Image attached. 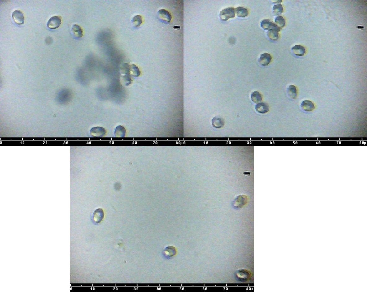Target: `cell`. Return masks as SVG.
Returning <instances> with one entry per match:
<instances>
[{"label": "cell", "instance_id": "1", "mask_svg": "<svg viewBox=\"0 0 367 292\" xmlns=\"http://www.w3.org/2000/svg\"><path fill=\"white\" fill-rule=\"evenodd\" d=\"M235 16L234 9L232 7L223 9L220 14V19L222 21H227L230 18H234Z\"/></svg>", "mask_w": 367, "mask_h": 292}, {"label": "cell", "instance_id": "2", "mask_svg": "<svg viewBox=\"0 0 367 292\" xmlns=\"http://www.w3.org/2000/svg\"><path fill=\"white\" fill-rule=\"evenodd\" d=\"M158 17L160 20L165 24H168L172 21V16L168 11L162 9L158 12Z\"/></svg>", "mask_w": 367, "mask_h": 292}, {"label": "cell", "instance_id": "3", "mask_svg": "<svg viewBox=\"0 0 367 292\" xmlns=\"http://www.w3.org/2000/svg\"><path fill=\"white\" fill-rule=\"evenodd\" d=\"M61 24V17L55 16L52 17L48 22L47 26L49 28L54 29L59 28Z\"/></svg>", "mask_w": 367, "mask_h": 292}, {"label": "cell", "instance_id": "4", "mask_svg": "<svg viewBox=\"0 0 367 292\" xmlns=\"http://www.w3.org/2000/svg\"><path fill=\"white\" fill-rule=\"evenodd\" d=\"M90 134L93 137H103L106 134L105 129L99 127H93L90 130Z\"/></svg>", "mask_w": 367, "mask_h": 292}, {"label": "cell", "instance_id": "5", "mask_svg": "<svg viewBox=\"0 0 367 292\" xmlns=\"http://www.w3.org/2000/svg\"><path fill=\"white\" fill-rule=\"evenodd\" d=\"M12 17L14 21L18 25L23 24L24 23V19L23 14L21 11L15 10L12 13Z\"/></svg>", "mask_w": 367, "mask_h": 292}, {"label": "cell", "instance_id": "6", "mask_svg": "<svg viewBox=\"0 0 367 292\" xmlns=\"http://www.w3.org/2000/svg\"><path fill=\"white\" fill-rule=\"evenodd\" d=\"M261 26L262 28L264 29V30H269L272 29L281 30V29L277 27L274 23L268 19H265L263 20L261 22Z\"/></svg>", "mask_w": 367, "mask_h": 292}, {"label": "cell", "instance_id": "7", "mask_svg": "<svg viewBox=\"0 0 367 292\" xmlns=\"http://www.w3.org/2000/svg\"><path fill=\"white\" fill-rule=\"evenodd\" d=\"M272 60V56L270 54L264 53L260 57L259 62L262 66H266L269 64Z\"/></svg>", "mask_w": 367, "mask_h": 292}, {"label": "cell", "instance_id": "8", "mask_svg": "<svg viewBox=\"0 0 367 292\" xmlns=\"http://www.w3.org/2000/svg\"><path fill=\"white\" fill-rule=\"evenodd\" d=\"M104 212L102 209H98L93 213V220L96 223H99L104 218Z\"/></svg>", "mask_w": 367, "mask_h": 292}, {"label": "cell", "instance_id": "9", "mask_svg": "<svg viewBox=\"0 0 367 292\" xmlns=\"http://www.w3.org/2000/svg\"><path fill=\"white\" fill-rule=\"evenodd\" d=\"M255 110L259 113L265 114L269 110V107L265 102H259L256 105Z\"/></svg>", "mask_w": 367, "mask_h": 292}, {"label": "cell", "instance_id": "10", "mask_svg": "<svg viewBox=\"0 0 367 292\" xmlns=\"http://www.w3.org/2000/svg\"><path fill=\"white\" fill-rule=\"evenodd\" d=\"M301 106L304 110L306 111H311L315 109V106L313 102L308 100L303 101Z\"/></svg>", "mask_w": 367, "mask_h": 292}, {"label": "cell", "instance_id": "11", "mask_svg": "<svg viewBox=\"0 0 367 292\" xmlns=\"http://www.w3.org/2000/svg\"><path fill=\"white\" fill-rule=\"evenodd\" d=\"M234 11L237 16L238 17L245 18L248 16L249 14V12L247 9L243 7H238L234 9Z\"/></svg>", "mask_w": 367, "mask_h": 292}, {"label": "cell", "instance_id": "12", "mask_svg": "<svg viewBox=\"0 0 367 292\" xmlns=\"http://www.w3.org/2000/svg\"><path fill=\"white\" fill-rule=\"evenodd\" d=\"M176 254L175 248L173 246H168L164 250L163 255L164 256L167 258L172 257L174 256Z\"/></svg>", "mask_w": 367, "mask_h": 292}, {"label": "cell", "instance_id": "13", "mask_svg": "<svg viewBox=\"0 0 367 292\" xmlns=\"http://www.w3.org/2000/svg\"><path fill=\"white\" fill-rule=\"evenodd\" d=\"M126 134V130L124 127L121 125H119L116 128L115 130V135L116 137L124 138Z\"/></svg>", "mask_w": 367, "mask_h": 292}, {"label": "cell", "instance_id": "14", "mask_svg": "<svg viewBox=\"0 0 367 292\" xmlns=\"http://www.w3.org/2000/svg\"><path fill=\"white\" fill-rule=\"evenodd\" d=\"M292 50L294 54L297 56H302L304 55L305 53V48L300 45H295L292 48Z\"/></svg>", "mask_w": 367, "mask_h": 292}, {"label": "cell", "instance_id": "15", "mask_svg": "<svg viewBox=\"0 0 367 292\" xmlns=\"http://www.w3.org/2000/svg\"><path fill=\"white\" fill-rule=\"evenodd\" d=\"M280 30L277 29H272L268 30L267 35L270 39L273 41L277 40L279 38V32Z\"/></svg>", "mask_w": 367, "mask_h": 292}, {"label": "cell", "instance_id": "16", "mask_svg": "<svg viewBox=\"0 0 367 292\" xmlns=\"http://www.w3.org/2000/svg\"><path fill=\"white\" fill-rule=\"evenodd\" d=\"M72 31L76 37L78 38L82 37L83 32L81 27L78 25H74L72 27Z\"/></svg>", "mask_w": 367, "mask_h": 292}, {"label": "cell", "instance_id": "17", "mask_svg": "<svg viewBox=\"0 0 367 292\" xmlns=\"http://www.w3.org/2000/svg\"><path fill=\"white\" fill-rule=\"evenodd\" d=\"M288 95L289 97L293 99H296L297 97V88L295 86H289L287 90Z\"/></svg>", "mask_w": 367, "mask_h": 292}, {"label": "cell", "instance_id": "18", "mask_svg": "<svg viewBox=\"0 0 367 292\" xmlns=\"http://www.w3.org/2000/svg\"><path fill=\"white\" fill-rule=\"evenodd\" d=\"M212 124L214 127L216 128L222 127L224 125V120L222 118L220 117H216L213 118Z\"/></svg>", "mask_w": 367, "mask_h": 292}, {"label": "cell", "instance_id": "19", "mask_svg": "<svg viewBox=\"0 0 367 292\" xmlns=\"http://www.w3.org/2000/svg\"><path fill=\"white\" fill-rule=\"evenodd\" d=\"M251 99L255 103H259L261 101L263 97L260 93L258 91H254L251 95Z\"/></svg>", "mask_w": 367, "mask_h": 292}, {"label": "cell", "instance_id": "20", "mask_svg": "<svg viewBox=\"0 0 367 292\" xmlns=\"http://www.w3.org/2000/svg\"><path fill=\"white\" fill-rule=\"evenodd\" d=\"M274 24L281 29L286 26V20L283 17L279 16L275 18Z\"/></svg>", "mask_w": 367, "mask_h": 292}, {"label": "cell", "instance_id": "21", "mask_svg": "<svg viewBox=\"0 0 367 292\" xmlns=\"http://www.w3.org/2000/svg\"><path fill=\"white\" fill-rule=\"evenodd\" d=\"M273 13L276 16H279L283 12V7L282 4H278L275 5L273 7Z\"/></svg>", "mask_w": 367, "mask_h": 292}, {"label": "cell", "instance_id": "22", "mask_svg": "<svg viewBox=\"0 0 367 292\" xmlns=\"http://www.w3.org/2000/svg\"><path fill=\"white\" fill-rule=\"evenodd\" d=\"M132 22L136 27L140 26L142 24V18L140 15H136L133 18Z\"/></svg>", "mask_w": 367, "mask_h": 292}, {"label": "cell", "instance_id": "23", "mask_svg": "<svg viewBox=\"0 0 367 292\" xmlns=\"http://www.w3.org/2000/svg\"><path fill=\"white\" fill-rule=\"evenodd\" d=\"M131 71L133 72V76L134 77H137L140 76L141 72L139 69L135 65H132L131 67Z\"/></svg>", "mask_w": 367, "mask_h": 292}]
</instances>
